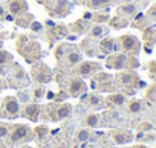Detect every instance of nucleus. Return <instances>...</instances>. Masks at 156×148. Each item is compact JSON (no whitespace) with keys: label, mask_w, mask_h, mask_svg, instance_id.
<instances>
[{"label":"nucleus","mask_w":156,"mask_h":148,"mask_svg":"<svg viewBox=\"0 0 156 148\" xmlns=\"http://www.w3.org/2000/svg\"><path fill=\"white\" fill-rule=\"evenodd\" d=\"M139 66L138 60L133 55L127 53H110V57L106 60V67L107 69H115V70H133Z\"/></svg>","instance_id":"nucleus-1"},{"label":"nucleus","mask_w":156,"mask_h":148,"mask_svg":"<svg viewBox=\"0 0 156 148\" xmlns=\"http://www.w3.org/2000/svg\"><path fill=\"white\" fill-rule=\"evenodd\" d=\"M28 38H29V37H26V35L20 37L19 41L23 43V46H22V44H17V47H19V52L26 58V61H29V63H35V61L40 58L41 52H40L38 44H37L35 41H29Z\"/></svg>","instance_id":"nucleus-2"},{"label":"nucleus","mask_w":156,"mask_h":148,"mask_svg":"<svg viewBox=\"0 0 156 148\" xmlns=\"http://www.w3.org/2000/svg\"><path fill=\"white\" fill-rule=\"evenodd\" d=\"M118 46L124 50V53L135 57V55L139 52V49H141V41H139V38H136L135 35L126 34V35H121V37H119Z\"/></svg>","instance_id":"nucleus-3"},{"label":"nucleus","mask_w":156,"mask_h":148,"mask_svg":"<svg viewBox=\"0 0 156 148\" xmlns=\"http://www.w3.org/2000/svg\"><path fill=\"white\" fill-rule=\"evenodd\" d=\"M31 75H32V80L40 86L52 81V70L44 63H37L31 70Z\"/></svg>","instance_id":"nucleus-4"},{"label":"nucleus","mask_w":156,"mask_h":148,"mask_svg":"<svg viewBox=\"0 0 156 148\" xmlns=\"http://www.w3.org/2000/svg\"><path fill=\"white\" fill-rule=\"evenodd\" d=\"M115 81L124 87H135L138 84H141L139 81V77L133 70H121L118 75L115 77Z\"/></svg>","instance_id":"nucleus-5"},{"label":"nucleus","mask_w":156,"mask_h":148,"mask_svg":"<svg viewBox=\"0 0 156 148\" xmlns=\"http://www.w3.org/2000/svg\"><path fill=\"white\" fill-rule=\"evenodd\" d=\"M72 5L69 0H54V2L48 6L49 14L52 17H66L70 11Z\"/></svg>","instance_id":"nucleus-6"},{"label":"nucleus","mask_w":156,"mask_h":148,"mask_svg":"<svg viewBox=\"0 0 156 148\" xmlns=\"http://www.w3.org/2000/svg\"><path fill=\"white\" fill-rule=\"evenodd\" d=\"M100 70V64L95 61H81L76 64V73L80 78H89Z\"/></svg>","instance_id":"nucleus-7"},{"label":"nucleus","mask_w":156,"mask_h":148,"mask_svg":"<svg viewBox=\"0 0 156 148\" xmlns=\"http://www.w3.org/2000/svg\"><path fill=\"white\" fill-rule=\"evenodd\" d=\"M9 84L14 86L16 89L22 87L23 84H25V86L28 84V77H26L25 70H23L20 66H14V72L9 75Z\"/></svg>","instance_id":"nucleus-8"},{"label":"nucleus","mask_w":156,"mask_h":148,"mask_svg":"<svg viewBox=\"0 0 156 148\" xmlns=\"http://www.w3.org/2000/svg\"><path fill=\"white\" fill-rule=\"evenodd\" d=\"M3 110L6 112V116H9V118L19 116V112H20L19 99L14 98V96H6L5 101H3Z\"/></svg>","instance_id":"nucleus-9"},{"label":"nucleus","mask_w":156,"mask_h":148,"mask_svg":"<svg viewBox=\"0 0 156 148\" xmlns=\"http://www.w3.org/2000/svg\"><path fill=\"white\" fill-rule=\"evenodd\" d=\"M86 84L84 81L80 78V77H75L72 80H69V84H67V90H69V95L72 96H80L81 93L86 92Z\"/></svg>","instance_id":"nucleus-10"},{"label":"nucleus","mask_w":156,"mask_h":148,"mask_svg":"<svg viewBox=\"0 0 156 148\" xmlns=\"http://www.w3.org/2000/svg\"><path fill=\"white\" fill-rule=\"evenodd\" d=\"M110 134H112L113 142H115V143H118V145L130 143V142L135 139L133 133H132V131H129V130H113Z\"/></svg>","instance_id":"nucleus-11"},{"label":"nucleus","mask_w":156,"mask_h":148,"mask_svg":"<svg viewBox=\"0 0 156 148\" xmlns=\"http://www.w3.org/2000/svg\"><path fill=\"white\" fill-rule=\"evenodd\" d=\"M29 134V128L26 125H16L11 133L8 134L9 136V143H16V142H20L23 139H26Z\"/></svg>","instance_id":"nucleus-12"},{"label":"nucleus","mask_w":156,"mask_h":148,"mask_svg":"<svg viewBox=\"0 0 156 148\" xmlns=\"http://www.w3.org/2000/svg\"><path fill=\"white\" fill-rule=\"evenodd\" d=\"M100 52L104 53V55H110V53H115V50L118 49V41L112 37H106L100 41V46H98Z\"/></svg>","instance_id":"nucleus-13"},{"label":"nucleus","mask_w":156,"mask_h":148,"mask_svg":"<svg viewBox=\"0 0 156 148\" xmlns=\"http://www.w3.org/2000/svg\"><path fill=\"white\" fill-rule=\"evenodd\" d=\"M138 11H139V6L136 3L129 2V3H122L121 6H118L116 14L121 15V17H124V19H129V17H135L138 14Z\"/></svg>","instance_id":"nucleus-14"},{"label":"nucleus","mask_w":156,"mask_h":148,"mask_svg":"<svg viewBox=\"0 0 156 148\" xmlns=\"http://www.w3.org/2000/svg\"><path fill=\"white\" fill-rule=\"evenodd\" d=\"M8 9L12 15H20L23 12L28 11V3H26V0H9L8 2Z\"/></svg>","instance_id":"nucleus-15"},{"label":"nucleus","mask_w":156,"mask_h":148,"mask_svg":"<svg viewBox=\"0 0 156 148\" xmlns=\"http://www.w3.org/2000/svg\"><path fill=\"white\" fill-rule=\"evenodd\" d=\"M81 52L78 50V49H70L69 52H67V55L63 58L64 60V66H67V67H72V66H76L78 63H81Z\"/></svg>","instance_id":"nucleus-16"},{"label":"nucleus","mask_w":156,"mask_h":148,"mask_svg":"<svg viewBox=\"0 0 156 148\" xmlns=\"http://www.w3.org/2000/svg\"><path fill=\"white\" fill-rule=\"evenodd\" d=\"M87 29H89V22L87 20H83V19L73 22L69 26V31H72L75 35H83L84 32H87Z\"/></svg>","instance_id":"nucleus-17"},{"label":"nucleus","mask_w":156,"mask_h":148,"mask_svg":"<svg viewBox=\"0 0 156 148\" xmlns=\"http://www.w3.org/2000/svg\"><path fill=\"white\" fill-rule=\"evenodd\" d=\"M87 34H89V38H101V37H104V35L107 34V29H106L104 25H98V23H95V25L89 26Z\"/></svg>","instance_id":"nucleus-18"},{"label":"nucleus","mask_w":156,"mask_h":148,"mask_svg":"<svg viewBox=\"0 0 156 148\" xmlns=\"http://www.w3.org/2000/svg\"><path fill=\"white\" fill-rule=\"evenodd\" d=\"M40 115V105L37 104H28L26 108L23 110V116L28 118L29 121H37Z\"/></svg>","instance_id":"nucleus-19"},{"label":"nucleus","mask_w":156,"mask_h":148,"mask_svg":"<svg viewBox=\"0 0 156 148\" xmlns=\"http://www.w3.org/2000/svg\"><path fill=\"white\" fill-rule=\"evenodd\" d=\"M106 102H107V105H112V107H121L126 102V95L124 93H112L106 98Z\"/></svg>","instance_id":"nucleus-20"},{"label":"nucleus","mask_w":156,"mask_h":148,"mask_svg":"<svg viewBox=\"0 0 156 148\" xmlns=\"http://www.w3.org/2000/svg\"><path fill=\"white\" fill-rule=\"evenodd\" d=\"M116 0H87V8L92 9H103V8H109L112 6Z\"/></svg>","instance_id":"nucleus-21"},{"label":"nucleus","mask_w":156,"mask_h":148,"mask_svg":"<svg viewBox=\"0 0 156 148\" xmlns=\"http://www.w3.org/2000/svg\"><path fill=\"white\" fill-rule=\"evenodd\" d=\"M70 112H72V105L61 104V105H58L55 108V115L52 116V119H64V118H67L70 115Z\"/></svg>","instance_id":"nucleus-22"},{"label":"nucleus","mask_w":156,"mask_h":148,"mask_svg":"<svg viewBox=\"0 0 156 148\" xmlns=\"http://www.w3.org/2000/svg\"><path fill=\"white\" fill-rule=\"evenodd\" d=\"M34 22V17L29 14V12H23V14H20V15H17V19H16V23H17V26H20V28H29V25Z\"/></svg>","instance_id":"nucleus-23"},{"label":"nucleus","mask_w":156,"mask_h":148,"mask_svg":"<svg viewBox=\"0 0 156 148\" xmlns=\"http://www.w3.org/2000/svg\"><path fill=\"white\" fill-rule=\"evenodd\" d=\"M109 25L113 28V29H121V28H126L129 25V20L121 17V15H115L113 19H109Z\"/></svg>","instance_id":"nucleus-24"},{"label":"nucleus","mask_w":156,"mask_h":148,"mask_svg":"<svg viewBox=\"0 0 156 148\" xmlns=\"http://www.w3.org/2000/svg\"><path fill=\"white\" fill-rule=\"evenodd\" d=\"M112 81V75H110V73H104V72H100L98 73V75L95 77V80H94V83L95 84H109Z\"/></svg>","instance_id":"nucleus-25"},{"label":"nucleus","mask_w":156,"mask_h":148,"mask_svg":"<svg viewBox=\"0 0 156 148\" xmlns=\"http://www.w3.org/2000/svg\"><path fill=\"white\" fill-rule=\"evenodd\" d=\"M70 49H72V47H70L69 44H66V43L60 44V46L57 47V50H55V58H57V60H63Z\"/></svg>","instance_id":"nucleus-26"},{"label":"nucleus","mask_w":156,"mask_h":148,"mask_svg":"<svg viewBox=\"0 0 156 148\" xmlns=\"http://www.w3.org/2000/svg\"><path fill=\"white\" fill-rule=\"evenodd\" d=\"M142 107H144V104H142L141 99H132L129 102V105H127V108H129L130 113H139L142 110Z\"/></svg>","instance_id":"nucleus-27"},{"label":"nucleus","mask_w":156,"mask_h":148,"mask_svg":"<svg viewBox=\"0 0 156 148\" xmlns=\"http://www.w3.org/2000/svg\"><path fill=\"white\" fill-rule=\"evenodd\" d=\"M98 122H100V118H98L97 113H89V115L86 116V119H84V124H86L87 127H90V128L97 127Z\"/></svg>","instance_id":"nucleus-28"},{"label":"nucleus","mask_w":156,"mask_h":148,"mask_svg":"<svg viewBox=\"0 0 156 148\" xmlns=\"http://www.w3.org/2000/svg\"><path fill=\"white\" fill-rule=\"evenodd\" d=\"M87 101H89V104H90L92 107H95V108H100V107L103 105V98H101L100 95H95V93L89 95V96H87Z\"/></svg>","instance_id":"nucleus-29"},{"label":"nucleus","mask_w":156,"mask_h":148,"mask_svg":"<svg viewBox=\"0 0 156 148\" xmlns=\"http://www.w3.org/2000/svg\"><path fill=\"white\" fill-rule=\"evenodd\" d=\"M12 57L6 52V50H0V73H2V67L5 64H11Z\"/></svg>","instance_id":"nucleus-30"},{"label":"nucleus","mask_w":156,"mask_h":148,"mask_svg":"<svg viewBox=\"0 0 156 148\" xmlns=\"http://www.w3.org/2000/svg\"><path fill=\"white\" fill-rule=\"evenodd\" d=\"M89 136H90L89 130L81 128V130H78V133H76V140H78V142H86V140L89 139Z\"/></svg>","instance_id":"nucleus-31"},{"label":"nucleus","mask_w":156,"mask_h":148,"mask_svg":"<svg viewBox=\"0 0 156 148\" xmlns=\"http://www.w3.org/2000/svg\"><path fill=\"white\" fill-rule=\"evenodd\" d=\"M109 19H110L109 14H94V17H92V20L98 25H104L106 22H109Z\"/></svg>","instance_id":"nucleus-32"},{"label":"nucleus","mask_w":156,"mask_h":148,"mask_svg":"<svg viewBox=\"0 0 156 148\" xmlns=\"http://www.w3.org/2000/svg\"><path fill=\"white\" fill-rule=\"evenodd\" d=\"M81 46H83V49H84V52L87 53V55H95L92 50H95V47L90 44V38H84L83 40V43H81Z\"/></svg>","instance_id":"nucleus-33"},{"label":"nucleus","mask_w":156,"mask_h":148,"mask_svg":"<svg viewBox=\"0 0 156 148\" xmlns=\"http://www.w3.org/2000/svg\"><path fill=\"white\" fill-rule=\"evenodd\" d=\"M44 95V87L43 86H37L34 90H32V98L34 99H41Z\"/></svg>","instance_id":"nucleus-34"},{"label":"nucleus","mask_w":156,"mask_h":148,"mask_svg":"<svg viewBox=\"0 0 156 148\" xmlns=\"http://www.w3.org/2000/svg\"><path fill=\"white\" fill-rule=\"evenodd\" d=\"M148 73H150V78H153L156 81V61L148 63Z\"/></svg>","instance_id":"nucleus-35"},{"label":"nucleus","mask_w":156,"mask_h":148,"mask_svg":"<svg viewBox=\"0 0 156 148\" xmlns=\"http://www.w3.org/2000/svg\"><path fill=\"white\" fill-rule=\"evenodd\" d=\"M46 134H48V128H46V127H37V128H35V136H37L38 139H43Z\"/></svg>","instance_id":"nucleus-36"},{"label":"nucleus","mask_w":156,"mask_h":148,"mask_svg":"<svg viewBox=\"0 0 156 148\" xmlns=\"http://www.w3.org/2000/svg\"><path fill=\"white\" fill-rule=\"evenodd\" d=\"M29 28H31L34 32H41V31H43V26H41V23H40V22H35V20H34V22L29 25Z\"/></svg>","instance_id":"nucleus-37"},{"label":"nucleus","mask_w":156,"mask_h":148,"mask_svg":"<svg viewBox=\"0 0 156 148\" xmlns=\"http://www.w3.org/2000/svg\"><path fill=\"white\" fill-rule=\"evenodd\" d=\"M9 134V128L5 124H0V137H6Z\"/></svg>","instance_id":"nucleus-38"},{"label":"nucleus","mask_w":156,"mask_h":148,"mask_svg":"<svg viewBox=\"0 0 156 148\" xmlns=\"http://www.w3.org/2000/svg\"><path fill=\"white\" fill-rule=\"evenodd\" d=\"M151 128H153V125H151L150 122H142V125L139 127V131L144 133V131H148V130H151Z\"/></svg>","instance_id":"nucleus-39"},{"label":"nucleus","mask_w":156,"mask_h":148,"mask_svg":"<svg viewBox=\"0 0 156 148\" xmlns=\"http://www.w3.org/2000/svg\"><path fill=\"white\" fill-rule=\"evenodd\" d=\"M92 17H94V14H92L90 11H86V12L83 14V17H81V19H83V20H87V22H89V20H92Z\"/></svg>","instance_id":"nucleus-40"},{"label":"nucleus","mask_w":156,"mask_h":148,"mask_svg":"<svg viewBox=\"0 0 156 148\" xmlns=\"http://www.w3.org/2000/svg\"><path fill=\"white\" fill-rule=\"evenodd\" d=\"M19 98H20V101H23V102H28V101H29V96H28L26 93H23V92L19 93Z\"/></svg>","instance_id":"nucleus-41"},{"label":"nucleus","mask_w":156,"mask_h":148,"mask_svg":"<svg viewBox=\"0 0 156 148\" xmlns=\"http://www.w3.org/2000/svg\"><path fill=\"white\" fill-rule=\"evenodd\" d=\"M66 98H67V95H66L64 92H61V93H58V95H57V98H55V101H64Z\"/></svg>","instance_id":"nucleus-42"},{"label":"nucleus","mask_w":156,"mask_h":148,"mask_svg":"<svg viewBox=\"0 0 156 148\" xmlns=\"http://www.w3.org/2000/svg\"><path fill=\"white\" fill-rule=\"evenodd\" d=\"M5 14H6V12H5V8H3L2 5H0V20H3V19L6 17Z\"/></svg>","instance_id":"nucleus-43"},{"label":"nucleus","mask_w":156,"mask_h":148,"mask_svg":"<svg viewBox=\"0 0 156 148\" xmlns=\"http://www.w3.org/2000/svg\"><path fill=\"white\" fill-rule=\"evenodd\" d=\"M148 14L153 17V19H156V5L153 6V8H150V11H148Z\"/></svg>","instance_id":"nucleus-44"},{"label":"nucleus","mask_w":156,"mask_h":148,"mask_svg":"<svg viewBox=\"0 0 156 148\" xmlns=\"http://www.w3.org/2000/svg\"><path fill=\"white\" fill-rule=\"evenodd\" d=\"M133 148H150V146H147V145H144V143H139V145H135Z\"/></svg>","instance_id":"nucleus-45"},{"label":"nucleus","mask_w":156,"mask_h":148,"mask_svg":"<svg viewBox=\"0 0 156 148\" xmlns=\"http://www.w3.org/2000/svg\"><path fill=\"white\" fill-rule=\"evenodd\" d=\"M0 89H3V81L0 80Z\"/></svg>","instance_id":"nucleus-46"},{"label":"nucleus","mask_w":156,"mask_h":148,"mask_svg":"<svg viewBox=\"0 0 156 148\" xmlns=\"http://www.w3.org/2000/svg\"><path fill=\"white\" fill-rule=\"evenodd\" d=\"M121 2H124V3H129V2H132V0H121Z\"/></svg>","instance_id":"nucleus-47"},{"label":"nucleus","mask_w":156,"mask_h":148,"mask_svg":"<svg viewBox=\"0 0 156 148\" xmlns=\"http://www.w3.org/2000/svg\"><path fill=\"white\" fill-rule=\"evenodd\" d=\"M44 2V0H38V3H43Z\"/></svg>","instance_id":"nucleus-48"},{"label":"nucleus","mask_w":156,"mask_h":148,"mask_svg":"<svg viewBox=\"0 0 156 148\" xmlns=\"http://www.w3.org/2000/svg\"><path fill=\"white\" fill-rule=\"evenodd\" d=\"M25 148H29V146H25Z\"/></svg>","instance_id":"nucleus-49"},{"label":"nucleus","mask_w":156,"mask_h":148,"mask_svg":"<svg viewBox=\"0 0 156 148\" xmlns=\"http://www.w3.org/2000/svg\"><path fill=\"white\" fill-rule=\"evenodd\" d=\"M44 2H48V0H44Z\"/></svg>","instance_id":"nucleus-50"},{"label":"nucleus","mask_w":156,"mask_h":148,"mask_svg":"<svg viewBox=\"0 0 156 148\" xmlns=\"http://www.w3.org/2000/svg\"><path fill=\"white\" fill-rule=\"evenodd\" d=\"M154 128H156V125H154Z\"/></svg>","instance_id":"nucleus-51"}]
</instances>
